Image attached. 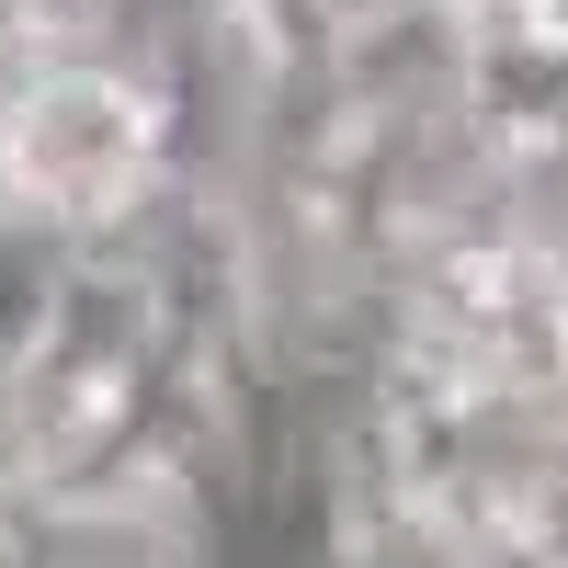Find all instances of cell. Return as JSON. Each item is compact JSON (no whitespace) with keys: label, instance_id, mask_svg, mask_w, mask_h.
<instances>
[{"label":"cell","instance_id":"1","mask_svg":"<svg viewBox=\"0 0 568 568\" xmlns=\"http://www.w3.org/2000/svg\"><path fill=\"white\" fill-rule=\"evenodd\" d=\"M0 182H12V240L23 251H91L125 240L171 182H182V103L160 45H91L45 58L0 91Z\"/></svg>","mask_w":568,"mask_h":568},{"label":"cell","instance_id":"2","mask_svg":"<svg viewBox=\"0 0 568 568\" xmlns=\"http://www.w3.org/2000/svg\"><path fill=\"white\" fill-rule=\"evenodd\" d=\"M0 251H23V240H12V182H0Z\"/></svg>","mask_w":568,"mask_h":568}]
</instances>
